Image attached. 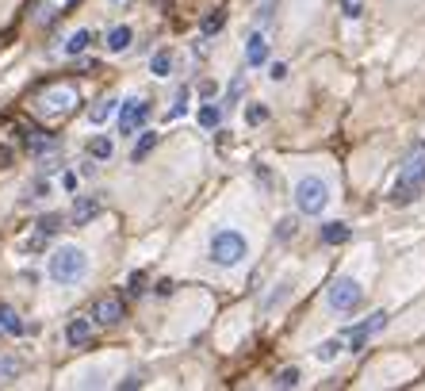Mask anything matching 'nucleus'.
<instances>
[{
  "instance_id": "obj_12",
  "label": "nucleus",
  "mask_w": 425,
  "mask_h": 391,
  "mask_svg": "<svg viewBox=\"0 0 425 391\" xmlns=\"http://www.w3.org/2000/svg\"><path fill=\"white\" fill-rule=\"evenodd\" d=\"M352 238V230L345 223H325L322 226V242L325 246H341V242H349Z\"/></svg>"
},
{
  "instance_id": "obj_24",
  "label": "nucleus",
  "mask_w": 425,
  "mask_h": 391,
  "mask_svg": "<svg viewBox=\"0 0 425 391\" xmlns=\"http://www.w3.org/2000/svg\"><path fill=\"white\" fill-rule=\"evenodd\" d=\"M27 142L39 146V150H54V138H42V131H31V134H27Z\"/></svg>"
},
{
  "instance_id": "obj_13",
  "label": "nucleus",
  "mask_w": 425,
  "mask_h": 391,
  "mask_svg": "<svg viewBox=\"0 0 425 391\" xmlns=\"http://www.w3.org/2000/svg\"><path fill=\"white\" fill-rule=\"evenodd\" d=\"M96 211H100V203L92 200V196H81V200H77V208H73V223L84 226L92 215H96Z\"/></svg>"
},
{
  "instance_id": "obj_2",
  "label": "nucleus",
  "mask_w": 425,
  "mask_h": 391,
  "mask_svg": "<svg viewBox=\"0 0 425 391\" xmlns=\"http://www.w3.org/2000/svg\"><path fill=\"white\" fill-rule=\"evenodd\" d=\"M211 261L223 269L238 265V261H245V253H249V242H245L242 230H215L211 234Z\"/></svg>"
},
{
  "instance_id": "obj_20",
  "label": "nucleus",
  "mask_w": 425,
  "mask_h": 391,
  "mask_svg": "<svg viewBox=\"0 0 425 391\" xmlns=\"http://www.w3.org/2000/svg\"><path fill=\"white\" fill-rule=\"evenodd\" d=\"M218 119H223V108H215V104H203L200 108V123L203 127H218Z\"/></svg>"
},
{
  "instance_id": "obj_6",
  "label": "nucleus",
  "mask_w": 425,
  "mask_h": 391,
  "mask_svg": "<svg viewBox=\"0 0 425 391\" xmlns=\"http://www.w3.org/2000/svg\"><path fill=\"white\" fill-rule=\"evenodd\" d=\"M77 108V89L73 84H54V89L39 92V111L42 116H69Z\"/></svg>"
},
{
  "instance_id": "obj_1",
  "label": "nucleus",
  "mask_w": 425,
  "mask_h": 391,
  "mask_svg": "<svg viewBox=\"0 0 425 391\" xmlns=\"http://www.w3.org/2000/svg\"><path fill=\"white\" fill-rule=\"evenodd\" d=\"M422 188H425V142H417L399 169V181L391 188V203L395 208H406V203H414L422 196Z\"/></svg>"
},
{
  "instance_id": "obj_21",
  "label": "nucleus",
  "mask_w": 425,
  "mask_h": 391,
  "mask_svg": "<svg viewBox=\"0 0 425 391\" xmlns=\"http://www.w3.org/2000/svg\"><path fill=\"white\" fill-rule=\"evenodd\" d=\"M153 146H158V134H142L138 146H134V158H146V154H150Z\"/></svg>"
},
{
  "instance_id": "obj_15",
  "label": "nucleus",
  "mask_w": 425,
  "mask_h": 391,
  "mask_svg": "<svg viewBox=\"0 0 425 391\" xmlns=\"http://www.w3.org/2000/svg\"><path fill=\"white\" fill-rule=\"evenodd\" d=\"M0 330H8V334H23L27 326L19 322V315L12 307H0Z\"/></svg>"
},
{
  "instance_id": "obj_10",
  "label": "nucleus",
  "mask_w": 425,
  "mask_h": 391,
  "mask_svg": "<svg viewBox=\"0 0 425 391\" xmlns=\"http://www.w3.org/2000/svg\"><path fill=\"white\" fill-rule=\"evenodd\" d=\"M265 58H268V42H265V35H249V42H245V62H249V66H261Z\"/></svg>"
},
{
  "instance_id": "obj_27",
  "label": "nucleus",
  "mask_w": 425,
  "mask_h": 391,
  "mask_svg": "<svg viewBox=\"0 0 425 391\" xmlns=\"http://www.w3.org/2000/svg\"><path fill=\"white\" fill-rule=\"evenodd\" d=\"M58 223H62L58 215H42V234H54V230H58Z\"/></svg>"
},
{
  "instance_id": "obj_19",
  "label": "nucleus",
  "mask_w": 425,
  "mask_h": 391,
  "mask_svg": "<svg viewBox=\"0 0 425 391\" xmlns=\"http://www.w3.org/2000/svg\"><path fill=\"white\" fill-rule=\"evenodd\" d=\"M88 42H92V31H77L73 39L66 42V54H81L84 46H88Z\"/></svg>"
},
{
  "instance_id": "obj_14",
  "label": "nucleus",
  "mask_w": 425,
  "mask_h": 391,
  "mask_svg": "<svg viewBox=\"0 0 425 391\" xmlns=\"http://www.w3.org/2000/svg\"><path fill=\"white\" fill-rule=\"evenodd\" d=\"M131 46V27H111L108 31V51H126Z\"/></svg>"
},
{
  "instance_id": "obj_8",
  "label": "nucleus",
  "mask_w": 425,
  "mask_h": 391,
  "mask_svg": "<svg viewBox=\"0 0 425 391\" xmlns=\"http://www.w3.org/2000/svg\"><path fill=\"white\" fill-rule=\"evenodd\" d=\"M384 326H387V315H384V311H375V315H372V318H364V322H360L357 330H349V349H352V353H360V349H364V341L372 338L375 330H384Z\"/></svg>"
},
{
  "instance_id": "obj_5",
  "label": "nucleus",
  "mask_w": 425,
  "mask_h": 391,
  "mask_svg": "<svg viewBox=\"0 0 425 391\" xmlns=\"http://www.w3.org/2000/svg\"><path fill=\"white\" fill-rule=\"evenodd\" d=\"M325 300H330V307H334V311L349 315V311L360 307V300H364V288H360L352 276H337V280L330 284V291H325Z\"/></svg>"
},
{
  "instance_id": "obj_26",
  "label": "nucleus",
  "mask_w": 425,
  "mask_h": 391,
  "mask_svg": "<svg viewBox=\"0 0 425 391\" xmlns=\"http://www.w3.org/2000/svg\"><path fill=\"white\" fill-rule=\"evenodd\" d=\"M92 154H96V158H108V154H111V142L108 138H96V142H92Z\"/></svg>"
},
{
  "instance_id": "obj_29",
  "label": "nucleus",
  "mask_w": 425,
  "mask_h": 391,
  "mask_svg": "<svg viewBox=\"0 0 425 391\" xmlns=\"http://www.w3.org/2000/svg\"><path fill=\"white\" fill-rule=\"evenodd\" d=\"M268 77H272V81H283V77H287V66H283V62H276V66H272V73H268Z\"/></svg>"
},
{
  "instance_id": "obj_23",
  "label": "nucleus",
  "mask_w": 425,
  "mask_h": 391,
  "mask_svg": "<svg viewBox=\"0 0 425 391\" xmlns=\"http://www.w3.org/2000/svg\"><path fill=\"white\" fill-rule=\"evenodd\" d=\"M223 19H226V16H223V12H211V16H207V19H203V35H215V31H218V27H223Z\"/></svg>"
},
{
  "instance_id": "obj_3",
  "label": "nucleus",
  "mask_w": 425,
  "mask_h": 391,
  "mask_svg": "<svg viewBox=\"0 0 425 391\" xmlns=\"http://www.w3.org/2000/svg\"><path fill=\"white\" fill-rule=\"evenodd\" d=\"M84 273H88V257H84L81 246H62L50 257V276L58 284H77Z\"/></svg>"
},
{
  "instance_id": "obj_17",
  "label": "nucleus",
  "mask_w": 425,
  "mask_h": 391,
  "mask_svg": "<svg viewBox=\"0 0 425 391\" xmlns=\"http://www.w3.org/2000/svg\"><path fill=\"white\" fill-rule=\"evenodd\" d=\"M337 353H341V341H322V345L314 349V357L330 365V361H337Z\"/></svg>"
},
{
  "instance_id": "obj_28",
  "label": "nucleus",
  "mask_w": 425,
  "mask_h": 391,
  "mask_svg": "<svg viewBox=\"0 0 425 391\" xmlns=\"http://www.w3.org/2000/svg\"><path fill=\"white\" fill-rule=\"evenodd\" d=\"M292 234H295V219H283V223H280V238H292Z\"/></svg>"
},
{
  "instance_id": "obj_9",
  "label": "nucleus",
  "mask_w": 425,
  "mask_h": 391,
  "mask_svg": "<svg viewBox=\"0 0 425 391\" xmlns=\"http://www.w3.org/2000/svg\"><path fill=\"white\" fill-rule=\"evenodd\" d=\"M96 318H100L104 326H115L119 318H123V303H119L115 295H104V300L96 303Z\"/></svg>"
},
{
  "instance_id": "obj_16",
  "label": "nucleus",
  "mask_w": 425,
  "mask_h": 391,
  "mask_svg": "<svg viewBox=\"0 0 425 391\" xmlns=\"http://www.w3.org/2000/svg\"><path fill=\"white\" fill-rule=\"evenodd\" d=\"M150 69H153V77H169V69H173V54L169 51H158L150 58Z\"/></svg>"
},
{
  "instance_id": "obj_4",
  "label": "nucleus",
  "mask_w": 425,
  "mask_h": 391,
  "mask_svg": "<svg viewBox=\"0 0 425 391\" xmlns=\"http://www.w3.org/2000/svg\"><path fill=\"white\" fill-rule=\"evenodd\" d=\"M325 203H330V184H325L322 176H303V181L295 184V208H299L303 215H322Z\"/></svg>"
},
{
  "instance_id": "obj_30",
  "label": "nucleus",
  "mask_w": 425,
  "mask_h": 391,
  "mask_svg": "<svg viewBox=\"0 0 425 391\" xmlns=\"http://www.w3.org/2000/svg\"><path fill=\"white\" fill-rule=\"evenodd\" d=\"M265 119H268L265 108H249V123H265Z\"/></svg>"
},
{
  "instance_id": "obj_22",
  "label": "nucleus",
  "mask_w": 425,
  "mask_h": 391,
  "mask_svg": "<svg viewBox=\"0 0 425 391\" xmlns=\"http://www.w3.org/2000/svg\"><path fill=\"white\" fill-rule=\"evenodd\" d=\"M295 383H299V372H295V368H283V372L276 376V388H295Z\"/></svg>"
},
{
  "instance_id": "obj_11",
  "label": "nucleus",
  "mask_w": 425,
  "mask_h": 391,
  "mask_svg": "<svg viewBox=\"0 0 425 391\" xmlns=\"http://www.w3.org/2000/svg\"><path fill=\"white\" fill-rule=\"evenodd\" d=\"M66 338L73 341V345H84V341L92 338V318H73V322L66 326Z\"/></svg>"
},
{
  "instance_id": "obj_7",
  "label": "nucleus",
  "mask_w": 425,
  "mask_h": 391,
  "mask_svg": "<svg viewBox=\"0 0 425 391\" xmlns=\"http://www.w3.org/2000/svg\"><path fill=\"white\" fill-rule=\"evenodd\" d=\"M150 116V104L146 100H126L123 111H119V134H134Z\"/></svg>"
},
{
  "instance_id": "obj_25",
  "label": "nucleus",
  "mask_w": 425,
  "mask_h": 391,
  "mask_svg": "<svg viewBox=\"0 0 425 391\" xmlns=\"http://www.w3.org/2000/svg\"><path fill=\"white\" fill-rule=\"evenodd\" d=\"M111 108H115V100H108V104H100V108L92 111V123H104V119L111 116Z\"/></svg>"
},
{
  "instance_id": "obj_18",
  "label": "nucleus",
  "mask_w": 425,
  "mask_h": 391,
  "mask_svg": "<svg viewBox=\"0 0 425 391\" xmlns=\"http://www.w3.org/2000/svg\"><path fill=\"white\" fill-rule=\"evenodd\" d=\"M19 368H23V365H19L16 357H4V353H0V380H16Z\"/></svg>"
}]
</instances>
